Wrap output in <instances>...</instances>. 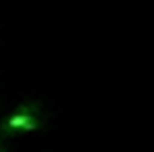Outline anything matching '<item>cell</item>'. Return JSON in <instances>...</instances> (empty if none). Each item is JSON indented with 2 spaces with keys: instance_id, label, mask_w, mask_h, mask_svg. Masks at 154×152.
Here are the masks:
<instances>
[{
  "instance_id": "obj_1",
  "label": "cell",
  "mask_w": 154,
  "mask_h": 152,
  "mask_svg": "<svg viewBox=\"0 0 154 152\" xmlns=\"http://www.w3.org/2000/svg\"><path fill=\"white\" fill-rule=\"evenodd\" d=\"M29 108H31V104L19 106V110L8 117V121H6L4 127L11 129V131H33L38 127V121H35V115Z\"/></svg>"
}]
</instances>
